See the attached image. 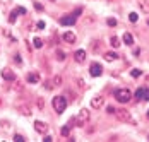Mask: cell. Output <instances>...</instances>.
<instances>
[{"instance_id": "obj_30", "label": "cell", "mask_w": 149, "mask_h": 142, "mask_svg": "<svg viewBox=\"0 0 149 142\" xmlns=\"http://www.w3.org/2000/svg\"><path fill=\"white\" fill-rule=\"evenodd\" d=\"M38 29H45V21H38Z\"/></svg>"}, {"instance_id": "obj_3", "label": "cell", "mask_w": 149, "mask_h": 142, "mask_svg": "<svg viewBox=\"0 0 149 142\" xmlns=\"http://www.w3.org/2000/svg\"><path fill=\"white\" fill-rule=\"evenodd\" d=\"M52 104H53V110L60 115V113H63L65 108H67V100H65V96H55L53 101H52Z\"/></svg>"}, {"instance_id": "obj_6", "label": "cell", "mask_w": 149, "mask_h": 142, "mask_svg": "<svg viewBox=\"0 0 149 142\" xmlns=\"http://www.w3.org/2000/svg\"><path fill=\"white\" fill-rule=\"evenodd\" d=\"M104 103V98L101 94H98V96H94L93 100H91V108H94V110H100L101 106H103Z\"/></svg>"}, {"instance_id": "obj_14", "label": "cell", "mask_w": 149, "mask_h": 142, "mask_svg": "<svg viewBox=\"0 0 149 142\" xmlns=\"http://www.w3.org/2000/svg\"><path fill=\"white\" fill-rule=\"evenodd\" d=\"M146 91H148V87H139L137 91H135V100H144V94H146Z\"/></svg>"}, {"instance_id": "obj_5", "label": "cell", "mask_w": 149, "mask_h": 142, "mask_svg": "<svg viewBox=\"0 0 149 142\" xmlns=\"http://www.w3.org/2000/svg\"><path fill=\"white\" fill-rule=\"evenodd\" d=\"M89 74L93 75V77H100L101 74H103V67L100 65V63H91V67H89Z\"/></svg>"}, {"instance_id": "obj_20", "label": "cell", "mask_w": 149, "mask_h": 142, "mask_svg": "<svg viewBox=\"0 0 149 142\" xmlns=\"http://www.w3.org/2000/svg\"><path fill=\"white\" fill-rule=\"evenodd\" d=\"M33 46H34V48H41V46H43V40L34 38V40H33Z\"/></svg>"}, {"instance_id": "obj_31", "label": "cell", "mask_w": 149, "mask_h": 142, "mask_svg": "<svg viewBox=\"0 0 149 142\" xmlns=\"http://www.w3.org/2000/svg\"><path fill=\"white\" fill-rule=\"evenodd\" d=\"M45 89H53V84H52V81H46Z\"/></svg>"}, {"instance_id": "obj_32", "label": "cell", "mask_w": 149, "mask_h": 142, "mask_svg": "<svg viewBox=\"0 0 149 142\" xmlns=\"http://www.w3.org/2000/svg\"><path fill=\"white\" fill-rule=\"evenodd\" d=\"M106 113L113 115V113H115V108H113V106H108V108H106Z\"/></svg>"}, {"instance_id": "obj_33", "label": "cell", "mask_w": 149, "mask_h": 142, "mask_svg": "<svg viewBox=\"0 0 149 142\" xmlns=\"http://www.w3.org/2000/svg\"><path fill=\"white\" fill-rule=\"evenodd\" d=\"M34 9H36V10H43V5H41V3H36V2H34Z\"/></svg>"}, {"instance_id": "obj_25", "label": "cell", "mask_w": 149, "mask_h": 142, "mask_svg": "<svg viewBox=\"0 0 149 142\" xmlns=\"http://www.w3.org/2000/svg\"><path fill=\"white\" fill-rule=\"evenodd\" d=\"M57 58H58L60 62H62V60H65V53H63L62 50H57Z\"/></svg>"}, {"instance_id": "obj_38", "label": "cell", "mask_w": 149, "mask_h": 142, "mask_svg": "<svg viewBox=\"0 0 149 142\" xmlns=\"http://www.w3.org/2000/svg\"><path fill=\"white\" fill-rule=\"evenodd\" d=\"M148 118H149V111H148Z\"/></svg>"}, {"instance_id": "obj_39", "label": "cell", "mask_w": 149, "mask_h": 142, "mask_svg": "<svg viewBox=\"0 0 149 142\" xmlns=\"http://www.w3.org/2000/svg\"><path fill=\"white\" fill-rule=\"evenodd\" d=\"M148 139H149V137H148Z\"/></svg>"}, {"instance_id": "obj_37", "label": "cell", "mask_w": 149, "mask_h": 142, "mask_svg": "<svg viewBox=\"0 0 149 142\" xmlns=\"http://www.w3.org/2000/svg\"><path fill=\"white\" fill-rule=\"evenodd\" d=\"M148 26H149V19H148Z\"/></svg>"}, {"instance_id": "obj_11", "label": "cell", "mask_w": 149, "mask_h": 142, "mask_svg": "<svg viewBox=\"0 0 149 142\" xmlns=\"http://www.w3.org/2000/svg\"><path fill=\"white\" fill-rule=\"evenodd\" d=\"M74 60L77 63H82V62L86 60V52H84V50H77L74 53Z\"/></svg>"}, {"instance_id": "obj_28", "label": "cell", "mask_w": 149, "mask_h": 142, "mask_svg": "<svg viewBox=\"0 0 149 142\" xmlns=\"http://www.w3.org/2000/svg\"><path fill=\"white\" fill-rule=\"evenodd\" d=\"M14 141H15V142H24V137L17 134V135H14Z\"/></svg>"}, {"instance_id": "obj_8", "label": "cell", "mask_w": 149, "mask_h": 142, "mask_svg": "<svg viewBox=\"0 0 149 142\" xmlns=\"http://www.w3.org/2000/svg\"><path fill=\"white\" fill-rule=\"evenodd\" d=\"M62 40L65 43H69V45H72V43H75V34L72 31H65V33L62 34Z\"/></svg>"}, {"instance_id": "obj_24", "label": "cell", "mask_w": 149, "mask_h": 142, "mask_svg": "<svg viewBox=\"0 0 149 142\" xmlns=\"http://www.w3.org/2000/svg\"><path fill=\"white\" fill-rule=\"evenodd\" d=\"M15 19H17V10H14L12 14L9 15V22H15Z\"/></svg>"}, {"instance_id": "obj_4", "label": "cell", "mask_w": 149, "mask_h": 142, "mask_svg": "<svg viewBox=\"0 0 149 142\" xmlns=\"http://www.w3.org/2000/svg\"><path fill=\"white\" fill-rule=\"evenodd\" d=\"M115 100L118 101V103H129V101L132 100V93L129 89H125V87L117 89L115 91Z\"/></svg>"}, {"instance_id": "obj_23", "label": "cell", "mask_w": 149, "mask_h": 142, "mask_svg": "<svg viewBox=\"0 0 149 142\" xmlns=\"http://www.w3.org/2000/svg\"><path fill=\"white\" fill-rule=\"evenodd\" d=\"M130 75H132V77H141V75H142V72L139 70V69H134V70L130 72Z\"/></svg>"}, {"instance_id": "obj_17", "label": "cell", "mask_w": 149, "mask_h": 142, "mask_svg": "<svg viewBox=\"0 0 149 142\" xmlns=\"http://www.w3.org/2000/svg\"><path fill=\"white\" fill-rule=\"evenodd\" d=\"M60 134H62L63 137H69V135H70V125H63L62 130H60Z\"/></svg>"}, {"instance_id": "obj_19", "label": "cell", "mask_w": 149, "mask_h": 142, "mask_svg": "<svg viewBox=\"0 0 149 142\" xmlns=\"http://www.w3.org/2000/svg\"><path fill=\"white\" fill-rule=\"evenodd\" d=\"M110 43H111V46H113V48H118V46H120V40L117 38V36H111V38H110Z\"/></svg>"}, {"instance_id": "obj_18", "label": "cell", "mask_w": 149, "mask_h": 142, "mask_svg": "<svg viewBox=\"0 0 149 142\" xmlns=\"http://www.w3.org/2000/svg\"><path fill=\"white\" fill-rule=\"evenodd\" d=\"M52 84H53V87H58V86H62V77H60V75H55V77L52 79Z\"/></svg>"}, {"instance_id": "obj_35", "label": "cell", "mask_w": 149, "mask_h": 142, "mask_svg": "<svg viewBox=\"0 0 149 142\" xmlns=\"http://www.w3.org/2000/svg\"><path fill=\"white\" fill-rule=\"evenodd\" d=\"M144 100H146V101H149V89L146 91V94H144Z\"/></svg>"}, {"instance_id": "obj_36", "label": "cell", "mask_w": 149, "mask_h": 142, "mask_svg": "<svg viewBox=\"0 0 149 142\" xmlns=\"http://www.w3.org/2000/svg\"><path fill=\"white\" fill-rule=\"evenodd\" d=\"M0 3H10V0H0Z\"/></svg>"}, {"instance_id": "obj_7", "label": "cell", "mask_w": 149, "mask_h": 142, "mask_svg": "<svg viewBox=\"0 0 149 142\" xmlns=\"http://www.w3.org/2000/svg\"><path fill=\"white\" fill-rule=\"evenodd\" d=\"M34 130H36L38 134H43V135H45L46 132H48V125H46L45 122L36 120V122H34Z\"/></svg>"}, {"instance_id": "obj_9", "label": "cell", "mask_w": 149, "mask_h": 142, "mask_svg": "<svg viewBox=\"0 0 149 142\" xmlns=\"http://www.w3.org/2000/svg\"><path fill=\"white\" fill-rule=\"evenodd\" d=\"M75 15H67V17H62L60 19V24H63V26H72V24H75Z\"/></svg>"}, {"instance_id": "obj_22", "label": "cell", "mask_w": 149, "mask_h": 142, "mask_svg": "<svg viewBox=\"0 0 149 142\" xmlns=\"http://www.w3.org/2000/svg\"><path fill=\"white\" fill-rule=\"evenodd\" d=\"M137 19H139V15L135 14V12H130V14H129V21H130V22H137Z\"/></svg>"}, {"instance_id": "obj_27", "label": "cell", "mask_w": 149, "mask_h": 142, "mask_svg": "<svg viewBox=\"0 0 149 142\" xmlns=\"http://www.w3.org/2000/svg\"><path fill=\"white\" fill-rule=\"evenodd\" d=\"M14 60H15V63H19V65L22 63V60H21V55H19V53H15L14 55Z\"/></svg>"}, {"instance_id": "obj_34", "label": "cell", "mask_w": 149, "mask_h": 142, "mask_svg": "<svg viewBox=\"0 0 149 142\" xmlns=\"http://www.w3.org/2000/svg\"><path fill=\"white\" fill-rule=\"evenodd\" d=\"M45 142H52L53 139H52V135H45V139H43Z\"/></svg>"}, {"instance_id": "obj_1", "label": "cell", "mask_w": 149, "mask_h": 142, "mask_svg": "<svg viewBox=\"0 0 149 142\" xmlns=\"http://www.w3.org/2000/svg\"><path fill=\"white\" fill-rule=\"evenodd\" d=\"M89 118H91V113H89V110H86V108H82L79 113H77V116L74 118V122H75V125L77 127H84L88 122H89Z\"/></svg>"}, {"instance_id": "obj_12", "label": "cell", "mask_w": 149, "mask_h": 142, "mask_svg": "<svg viewBox=\"0 0 149 142\" xmlns=\"http://www.w3.org/2000/svg\"><path fill=\"white\" fill-rule=\"evenodd\" d=\"M40 79H41V77H40L38 72H31V74H28V82H29V84H38Z\"/></svg>"}, {"instance_id": "obj_13", "label": "cell", "mask_w": 149, "mask_h": 142, "mask_svg": "<svg viewBox=\"0 0 149 142\" xmlns=\"http://www.w3.org/2000/svg\"><path fill=\"white\" fill-rule=\"evenodd\" d=\"M137 3H139V7H141L142 12L149 14V0H137Z\"/></svg>"}, {"instance_id": "obj_16", "label": "cell", "mask_w": 149, "mask_h": 142, "mask_svg": "<svg viewBox=\"0 0 149 142\" xmlns=\"http://www.w3.org/2000/svg\"><path fill=\"white\" fill-rule=\"evenodd\" d=\"M117 58H118V55H117V53H113V52L104 53V60H106V62H115Z\"/></svg>"}, {"instance_id": "obj_21", "label": "cell", "mask_w": 149, "mask_h": 142, "mask_svg": "<svg viewBox=\"0 0 149 142\" xmlns=\"http://www.w3.org/2000/svg\"><path fill=\"white\" fill-rule=\"evenodd\" d=\"M36 104H38V110H43L45 108V100L43 98H38L36 100Z\"/></svg>"}, {"instance_id": "obj_10", "label": "cell", "mask_w": 149, "mask_h": 142, "mask_svg": "<svg viewBox=\"0 0 149 142\" xmlns=\"http://www.w3.org/2000/svg\"><path fill=\"white\" fill-rule=\"evenodd\" d=\"M2 77L5 79V81H15V74L10 69H3L2 70Z\"/></svg>"}, {"instance_id": "obj_15", "label": "cell", "mask_w": 149, "mask_h": 142, "mask_svg": "<svg viewBox=\"0 0 149 142\" xmlns=\"http://www.w3.org/2000/svg\"><path fill=\"white\" fill-rule=\"evenodd\" d=\"M123 43L129 45V46H132V45H134V36H132L130 33H125V34H123Z\"/></svg>"}, {"instance_id": "obj_26", "label": "cell", "mask_w": 149, "mask_h": 142, "mask_svg": "<svg viewBox=\"0 0 149 142\" xmlns=\"http://www.w3.org/2000/svg\"><path fill=\"white\" fill-rule=\"evenodd\" d=\"M106 24H108V26H111V28H113V26H117V19H113V17H110V19H108V21H106Z\"/></svg>"}, {"instance_id": "obj_2", "label": "cell", "mask_w": 149, "mask_h": 142, "mask_svg": "<svg viewBox=\"0 0 149 142\" xmlns=\"http://www.w3.org/2000/svg\"><path fill=\"white\" fill-rule=\"evenodd\" d=\"M113 115L118 118L120 122H123V123H132V125L135 123L134 116L130 115V111H129V110H115V113H113Z\"/></svg>"}, {"instance_id": "obj_29", "label": "cell", "mask_w": 149, "mask_h": 142, "mask_svg": "<svg viewBox=\"0 0 149 142\" xmlns=\"http://www.w3.org/2000/svg\"><path fill=\"white\" fill-rule=\"evenodd\" d=\"M15 10H17V14H26V9H24V7H17V9H15Z\"/></svg>"}]
</instances>
